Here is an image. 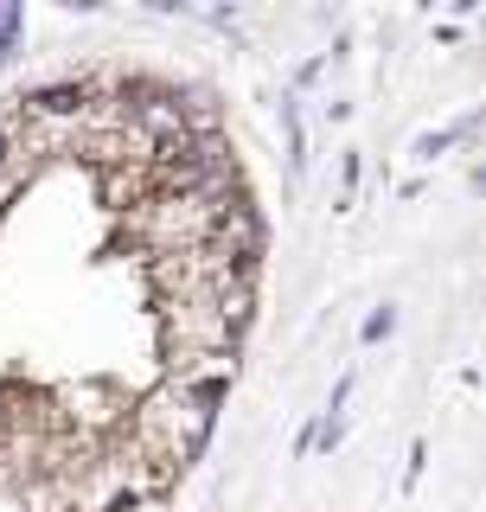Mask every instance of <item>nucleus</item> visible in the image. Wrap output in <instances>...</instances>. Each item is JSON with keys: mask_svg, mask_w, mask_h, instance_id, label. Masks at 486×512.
Returning a JSON list of instances; mask_svg holds the SVG:
<instances>
[{"mask_svg": "<svg viewBox=\"0 0 486 512\" xmlns=\"http://www.w3.org/2000/svg\"><path fill=\"white\" fill-rule=\"evenodd\" d=\"M160 340H167V352H231L237 327L212 308V295L205 301H167L160 308Z\"/></svg>", "mask_w": 486, "mask_h": 512, "instance_id": "f257e3e1", "label": "nucleus"}, {"mask_svg": "<svg viewBox=\"0 0 486 512\" xmlns=\"http://www.w3.org/2000/svg\"><path fill=\"white\" fill-rule=\"evenodd\" d=\"M141 199H148V167H109V173H103V205L135 212Z\"/></svg>", "mask_w": 486, "mask_h": 512, "instance_id": "f03ea898", "label": "nucleus"}]
</instances>
